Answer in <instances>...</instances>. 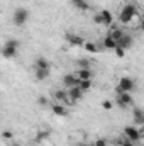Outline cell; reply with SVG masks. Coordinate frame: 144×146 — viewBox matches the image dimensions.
Returning <instances> with one entry per match:
<instances>
[{
	"label": "cell",
	"mask_w": 144,
	"mask_h": 146,
	"mask_svg": "<svg viewBox=\"0 0 144 146\" xmlns=\"http://www.w3.org/2000/svg\"><path fill=\"white\" fill-rule=\"evenodd\" d=\"M141 31H144V19H141Z\"/></svg>",
	"instance_id": "1f68e13d"
},
{
	"label": "cell",
	"mask_w": 144,
	"mask_h": 146,
	"mask_svg": "<svg viewBox=\"0 0 144 146\" xmlns=\"http://www.w3.org/2000/svg\"><path fill=\"white\" fill-rule=\"evenodd\" d=\"M102 107H104L105 110H110L112 107H114V104H112V100H104V102H102Z\"/></svg>",
	"instance_id": "f1b7e54d"
},
{
	"label": "cell",
	"mask_w": 144,
	"mask_h": 146,
	"mask_svg": "<svg viewBox=\"0 0 144 146\" xmlns=\"http://www.w3.org/2000/svg\"><path fill=\"white\" fill-rule=\"evenodd\" d=\"M134 17H137V10H136V5H132V3L126 5V7L120 10V14H119V21H120L122 24H129Z\"/></svg>",
	"instance_id": "7a4b0ae2"
},
{
	"label": "cell",
	"mask_w": 144,
	"mask_h": 146,
	"mask_svg": "<svg viewBox=\"0 0 144 146\" xmlns=\"http://www.w3.org/2000/svg\"><path fill=\"white\" fill-rule=\"evenodd\" d=\"M117 106L119 107H122V109H126V107H129V106H132V95L129 94V92H122V94H117Z\"/></svg>",
	"instance_id": "ba28073f"
},
{
	"label": "cell",
	"mask_w": 144,
	"mask_h": 146,
	"mask_svg": "<svg viewBox=\"0 0 144 146\" xmlns=\"http://www.w3.org/2000/svg\"><path fill=\"white\" fill-rule=\"evenodd\" d=\"M80 146H93V145H87V143H83V145H80Z\"/></svg>",
	"instance_id": "d6a6232c"
},
{
	"label": "cell",
	"mask_w": 144,
	"mask_h": 146,
	"mask_svg": "<svg viewBox=\"0 0 144 146\" xmlns=\"http://www.w3.org/2000/svg\"><path fill=\"white\" fill-rule=\"evenodd\" d=\"M17 48H19V41L17 39H9L5 41L3 48H2V56L7 60H12L17 56Z\"/></svg>",
	"instance_id": "6da1fadb"
},
{
	"label": "cell",
	"mask_w": 144,
	"mask_h": 146,
	"mask_svg": "<svg viewBox=\"0 0 144 146\" xmlns=\"http://www.w3.org/2000/svg\"><path fill=\"white\" fill-rule=\"evenodd\" d=\"M65 39L68 41L70 46H75V48H83V46L87 44V41H85L83 37L78 36V34H75V33H66V34H65Z\"/></svg>",
	"instance_id": "8992f818"
},
{
	"label": "cell",
	"mask_w": 144,
	"mask_h": 146,
	"mask_svg": "<svg viewBox=\"0 0 144 146\" xmlns=\"http://www.w3.org/2000/svg\"><path fill=\"white\" fill-rule=\"evenodd\" d=\"M108 34L114 37L115 41H120V39L124 37V34H126V33H124V31H120V29H114V31H112V33H108Z\"/></svg>",
	"instance_id": "603a6c76"
},
{
	"label": "cell",
	"mask_w": 144,
	"mask_h": 146,
	"mask_svg": "<svg viewBox=\"0 0 144 146\" xmlns=\"http://www.w3.org/2000/svg\"><path fill=\"white\" fill-rule=\"evenodd\" d=\"M53 97H54L56 102H59V104H63V106H73V104H75L71 100V97H70V94H68V88L56 90V92L53 94Z\"/></svg>",
	"instance_id": "277c9868"
},
{
	"label": "cell",
	"mask_w": 144,
	"mask_h": 146,
	"mask_svg": "<svg viewBox=\"0 0 144 146\" xmlns=\"http://www.w3.org/2000/svg\"><path fill=\"white\" fill-rule=\"evenodd\" d=\"M93 22H95V24H98V26H102V24H104V17H102V14H100V12L93 15Z\"/></svg>",
	"instance_id": "d4e9b609"
},
{
	"label": "cell",
	"mask_w": 144,
	"mask_h": 146,
	"mask_svg": "<svg viewBox=\"0 0 144 146\" xmlns=\"http://www.w3.org/2000/svg\"><path fill=\"white\" fill-rule=\"evenodd\" d=\"M117 143H119V146H136V143H132V141L127 139V138H124V139H117Z\"/></svg>",
	"instance_id": "cb8c5ba5"
},
{
	"label": "cell",
	"mask_w": 144,
	"mask_h": 146,
	"mask_svg": "<svg viewBox=\"0 0 144 146\" xmlns=\"http://www.w3.org/2000/svg\"><path fill=\"white\" fill-rule=\"evenodd\" d=\"M49 72H51V70H36V80H39V82L46 80V78L49 76Z\"/></svg>",
	"instance_id": "44dd1931"
},
{
	"label": "cell",
	"mask_w": 144,
	"mask_h": 146,
	"mask_svg": "<svg viewBox=\"0 0 144 146\" xmlns=\"http://www.w3.org/2000/svg\"><path fill=\"white\" fill-rule=\"evenodd\" d=\"M78 87H80V88H81L83 92H88V90H90V88H92L93 85H92V80H81Z\"/></svg>",
	"instance_id": "7402d4cb"
},
{
	"label": "cell",
	"mask_w": 144,
	"mask_h": 146,
	"mask_svg": "<svg viewBox=\"0 0 144 146\" xmlns=\"http://www.w3.org/2000/svg\"><path fill=\"white\" fill-rule=\"evenodd\" d=\"M34 66H36V70H51V65H49V61H48L46 58H42V56L36 60Z\"/></svg>",
	"instance_id": "5bb4252c"
},
{
	"label": "cell",
	"mask_w": 144,
	"mask_h": 146,
	"mask_svg": "<svg viewBox=\"0 0 144 146\" xmlns=\"http://www.w3.org/2000/svg\"><path fill=\"white\" fill-rule=\"evenodd\" d=\"M124 136H126L127 139H131L132 143L141 141V133H139V129H137L136 126H126V127H124Z\"/></svg>",
	"instance_id": "52a82bcc"
},
{
	"label": "cell",
	"mask_w": 144,
	"mask_h": 146,
	"mask_svg": "<svg viewBox=\"0 0 144 146\" xmlns=\"http://www.w3.org/2000/svg\"><path fill=\"white\" fill-rule=\"evenodd\" d=\"M136 88V82L132 80V78H129V76H122L120 80H119V85H117V88H115V92L117 94H122V92H132Z\"/></svg>",
	"instance_id": "3957f363"
},
{
	"label": "cell",
	"mask_w": 144,
	"mask_h": 146,
	"mask_svg": "<svg viewBox=\"0 0 144 146\" xmlns=\"http://www.w3.org/2000/svg\"><path fill=\"white\" fill-rule=\"evenodd\" d=\"M51 109H53V114H56V115H59V117L68 115V110H66V107H65L63 104H59V102H54Z\"/></svg>",
	"instance_id": "4fadbf2b"
},
{
	"label": "cell",
	"mask_w": 144,
	"mask_h": 146,
	"mask_svg": "<svg viewBox=\"0 0 144 146\" xmlns=\"http://www.w3.org/2000/svg\"><path fill=\"white\" fill-rule=\"evenodd\" d=\"M78 66L80 68H90V61L85 60V58H81V60H78Z\"/></svg>",
	"instance_id": "484cf974"
},
{
	"label": "cell",
	"mask_w": 144,
	"mask_h": 146,
	"mask_svg": "<svg viewBox=\"0 0 144 146\" xmlns=\"http://www.w3.org/2000/svg\"><path fill=\"white\" fill-rule=\"evenodd\" d=\"M2 136H3V139H12V138H14V134H12L10 131H3Z\"/></svg>",
	"instance_id": "4dcf8cb0"
},
{
	"label": "cell",
	"mask_w": 144,
	"mask_h": 146,
	"mask_svg": "<svg viewBox=\"0 0 144 146\" xmlns=\"http://www.w3.org/2000/svg\"><path fill=\"white\" fill-rule=\"evenodd\" d=\"M114 51H115V54H117L119 58H124V54H126V49H124V48H120V46H117Z\"/></svg>",
	"instance_id": "83f0119b"
},
{
	"label": "cell",
	"mask_w": 144,
	"mask_h": 146,
	"mask_svg": "<svg viewBox=\"0 0 144 146\" xmlns=\"http://www.w3.org/2000/svg\"><path fill=\"white\" fill-rule=\"evenodd\" d=\"M117 44H119L120 48H124V49H129V48H132L134 39H132V36H129V34H124V37H122L120 41H117Z\"/></svg>",
	"instance_id": "7c38bea8"
},
{
	"label": "cell",
	"mask_w": 144,
	"mask_h": 146,
	"mask_svg": "<svg viewBox=\"0 0 144 146\" xmlns=\"http://www.w3.org/2000/svg\"><path fill=\"white\" fill-rule=\"evenodd\" d=\"M37 104H39V106H46V104H48V97L39 95V97H37Z\"/></svg>",
	"instance_id": "f546056e"
},
{
	"label": "cell",
	"mask_w": 144,
	"mask_h": 146,
	"mask_svg": "<svg viewBox=\"0 0 144 146\" xmlns=\"http://www.w3.org/2000/svg\"><path fill=\"white\" fill-rule=\"evenodd\" d=\"M132 119H134V124L136 126H144V110L136 107L132 112Z\"/></svg>",
	"instance_id": "8fae6325"
},
{
	"label": "cell",
	"mask_w": 144,
	"mask_h": 146,
	"mask_svg": "<svg viewBox=\"0 0 144 146\" xmlns=\"http://www.w3.org/2000/svg\"><path fill=\"white\" fill-rule=\"evenodd\" d=\"M80 78H78V75L76 73H68V75H65L63 76V85L66 87V88H73V87H78L80 85Z\"/></svg>",
	"instance_id": "9c48e42d"
},
{
	"label": "cell",
	"mask_w": 144,
	"mask_h": 146,
	"mask_svg": "<svg viewBox=\"0 0 144 146\" xmlns=\"http://www.w3.org/2000/svg\"><path fill=\"white\" fill-rule=\"evenodd\" d=\"M76 75H78L80 80H92V72H90V68H80V70L76 72Z\"/></svg>",
	"instance_id": "e0dca14e"
},
{
	"label": "cell",
	"mask_w": 144,
	"mask_h": 146,
	"mask_svg": "<svg viewBox=\"0 0 144 146\" xmlns=\"http://www.w3.org/2000/svg\"><path fill=\"white\" fill-rule=\"evenodd\" d=\"M117 46H119V44H117V41L110 36V34H107V37L104 39V48H105V49H115Z\"/></svg>",
	"instance_id": "2e32d148"
},
{
	"label": "cell",
	"mask_w": 144,
	"mask_h": 146,
	"mask_svg": "<svg viewBox=\"0 0 144 146\" xmlns=\"http://www.w3.org/2000/svg\"><path fill=\"white\" fill-rule=\"evenodd\" d=\"M68 94H70V97H71V100L76 104V102H80V100H83V90L80 88V87H73V88H68Z\"/></svg>",
	"instance_id": "30bf717a"
},
{
	"label": "cell",
	"mask_w": 144,
	"mask_h": 146,
	"mask_svg": "<svg viewBox=\"0 0 144 146\" xmlns=\"http://www.w3.org/2000/svg\"><path fill=\"white\" fill-rule=\"evenodd\" d=\"M10 146H17V145H10Z\"/></svg>",
	"instance_id": "836d02e7"
},
{
	"label": "cell",
	"mask_w": 144,
	"mask_h": 146,
	"mask_svg": "<svg viewBox=\"0 0 144 146\" xmlns=\"http://www.w3.org/2000/svg\"><path fill=\"white\" fill-rule=\"evenodd\" d=\"M71 3H73L75 9H78V10H81V12H85V10L90 9V5H88L87 0H71Z\"/></svg>",
	"instance_id": "9a60e30c"
},
{
	"label": "cell",
	"mask_w": 144,
	"mask_h": 146,
	"mask_svg": "<svg viewBox=\"0 0 144 146\" xmlns=\"http://www.w3.org/2000/svg\"><path fill=\"white\" fill-rule=\"evenodd\" d=\"M83 49H85V51H88V53H92V54H95V53H98V51H100V48H98L95 42H87V44L83 46Z\"/></svg>",
	"instance_id": "d6986e66"
},
{
	"label": "cell",
	"mask_w": 144,
	"mask_h": 146,
	"mask_svg": "<svg viewBox=\"0 0 144 146\" xmlns=\"http://www.w3.org/2000/svg\"><path fill=\"white\" fill-rule=\"evenodd\" d=\"M93 146H108V143H107V139H105V138H98V139L93 143Z\"/></svg>",
	"instance_id": "4316f807"
},
{
	"label": "cell",
	"mask_w": 144,
	"mask_h": 146,
	"mask_svg": "<svg viewBox=\"0 0 144 146\" xmlns=\"http://www.w3.org/2000/svg\"><path fill=\"white\" fill-rule=\"evenodd\" d=\"M49 134H51L49 131H39V133H37V136L34 138V141H36V143H41V141H46V139L49 138Z\"/></svg>",
	"instance_id": "ffe728a7"
},
{
	"label": "cell",
	"mask_w": 144,
	"mask_h": 146,
	"mask_svg": "<svg viewBox=\"0 0 144 146\" xmlns=\"http://www.w3.org/2000/svg\"><path fill=\"white\" fill-rule=\"evenodd\" d=\"M100 14H102V17H104V26H110V24H112V21H114L112 12H110V10H107V9H104Z\"/></svg>",
	"instance_id": "ac0fdd59"
},
{
	"label": "cell",
	"mask_w": 144,
	"mask_h": 146,
	"mask_svg": "<svg viewBox=\"0 0 144 146\" xmlns=\"http://www.w3.org/2000/svg\"><path fill=\"white\" fill-rule=\"evenodd\" d=\"M12 21H14V24L15 26H24L27 21H29V10L27 9H17L15 12H14V15H12Z\"/></svg>",
	"instance_id": "5b68a950"
}]
</instances>
